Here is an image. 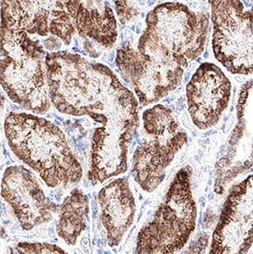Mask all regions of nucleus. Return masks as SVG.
Wrapping results in <instances>:
<instances>
[{
    "mask_svg": "<svg viewBox=\"0 0 253 254\" xmlns=\"http://www.w3.org/2000/svg\"><path fill=\"white\" fill-rule=\"evenodd\" d=\"M215 57L235 74L253 73V12L241 1H209Z\"/></svg>",
    "mask_w": 253,
    "mask_h": 254,
    "instance_id": "nucleus-8",
    "label": "nucleus"
},
{
    "mask_svg": "<svg viewBox=\"0 0 253 254\" xmlns=\"http://www.w3.org/2000/svg\"><path fill=\"white\" fill-rule=\"evenodd\" d=\"M11 254H65L56 245L45 243H19L11 250Z\"/></svg>",
    "mask_w": 253,
    "mask_h": 254,
    "instance_id": "nucleus-16",
    "label": "nucleus"
},
{
    "mask_svg": "<svg viewBox=\"0 0 253 254\" xmlns=\"http://www.w3.org/2000/svg\"><path fill=\"white\" fill-rule=\"evenodd\" d=\"M1 195L12 207L21 228L31 230L50 221L58 206L45 196L36 178L22 166L6 169L2 183Z\"/></svg>",
    "mask_w": 253,
    "mask_h": 254,
    "instance_id": "nucleus-11",
    "label": "nucleus"
},
{
    "mask_svg": "<svg viewBox=\"0 0 253 254\" xmlns=\"http://www.w3.org/2000/svg\"><path fill=\"white\" fill-rule=\"evenodd\" d=\"M44 45L46 49H48L50 51H56L61 47V42L59 41V39L56 38V37H50L45 41Z\"/></svg>",
    "mask_w": 253,
    "mask_h": 254,
    "instance_id": "nucleus-18",
    "label": "nucleus"
},
{
    "mask_svg": "<svg viewBox=\"0 0 253 254\" xmlns=\"http://www.w3.org/2000/svg\"><path fill=\"white\" fill-rule=\"evenodd\" d=\"M253 176L231 190L213 235L210 254H247L253 245Z\"/></svg>",
    "mask_w": 253,
    "mask_h": 254,
    "instance_id": "nucleus-10",
    "label": "nucleus"
},
{
    "mask_svg": "<svg viewBox=\"0 0 253 254\" xmlns=\"http://www.w3.org/2000/svg\"><path fill=\"white\" fill-rule=\"evenodd\" d=\"M116 64L143 106L158 102L182 81L187 59L178 58L143 32L137 50L129 44L117 50Z\"/></svg>",
    "mask_w": 253,
    "mask_h": 254,
    "instance_id": "nucleus-4",
    "label": "nucleus"
},
{
    "mask_svg": "<svg viewBox=\"0 0 253 254\" xmlns=\"http://www.w3.org/2000/svg\"><path fill=\"white\" fill-rule=\"evenodd\" d=\"M99 203L109 245L115 247L131 227L135 213L134 198L126 179H118L101 189Z\"/></svg>",
    "mask_w": 253,
    "mask_h": 254,
    "instance_id": "nucleus-13",
    "label": "nucleus"
},
{
    "mask_svg": "<svg viewBox=\"0 0 253 254\" xmlns=\"http://www.w3.org/2000/svg\"><path fill=\"white\" fill-rule=\"evenodd\" d=\"M231 84L214 64L203 63L186 88L188 109L193 124L200 129L214 127L228 106Z\"/></svg>",
    "mask_w": 253,
    "mask_h": 254,
    "instance_id": "nucleus-12",
    "label": "nucleus"
},
{
    "mask_svg": "<svg viewBox=\"0 0 253 254\" xmlns=\"http://www.w3.org/2000/svg\"><path fill=\"white\" fill-rule=\"evenodd\" d=\"M47 82L56 108L66 115H89L101 127L91 140L92 185L127 170V147L138 125L137 102L109 67L67 52L47 54Z\"/></svg>",
    "mask_w": 253,
    "mask_h": 254,
    "instance_id": "nucleus-1",
    "label": "nucleus"
},
{
    "mask_svg": "<svg viewBox=\"0 0 253 254\" xmlns=\"http://www.w3.org/2000/svg\"><path fill=\"white\" fill-rule=\"evenodd\" d=\"M146 140L133 154V175L136 183L148 192L155 190L165 178V170L183 147L187 135L180 127L171 110L156 105L143 115Z\"/></svg>",
    "mask_w": 253,
    "mask_h": 254,
    "instance_id": "nucleus-6",
    "label": "nucleus"
},
{
    "mask_svg": "<svg viewBox=\"0 0 253 254\" xmlns=\"http://www.w3.org/2000/svg\"><path fill=\"white\" fill-rule=\"evenodd\" d=\"M46 56L27 32L1 27V86L13 102L34 114L50 109Z\"/></svg>",
    "mask_w": 253,
    "mask_h": 254,
    "instance_id": "nucleus-3",
    "label": "nucleus"
},
{
    "mask_svg": "<svg viewBox=\"0 0 253 254\" xmlns=\"http://www.w3.org/2000/svg\"><path fill=\"white\" fill-rule=\"evenodd\" d=\"M207 29L206 13H194L182 3H165L147 14L144 32L175 57L193 60L202 54Z\"/></svg>",
    "mask_w": 253,
    "mask_h": 254,
    "instance_id": "nucleus-7",
    "label": "nucleus"
},
{
    "mask_svg": "<svg viewBox=\"0 0 253 254\" xmlns=\"http://www.w3.org/2000/svg\"><path fill=\"white\" fill-rule=\"evenodd\" d=\"M89 213V200L78 189L72 190L60 206V217L57 224L58 236L69 245H75L76 240L86 227Z\"/></svg>",
    "mask_w": 253,
    "mask_h": 254,
    "instance_id": "nucleus-15",
    "label": "nucleus"
},
{
    "mask_svg": "<svg viewBox=\"0 0 253 254\" xmlns=\"http://www.w3.org/2000/svg\"><path fill=\"white\" fill-rule=\"evenodd\" d=\"M75 20L76 32L85 39H92L110 48L117 39V25L113 9L104 1H63Z\"/></svg>",
    "mask_w": 253,
    "mask_h": 254,
    "instance_id": "nucleus-14",
    "label": "nucleus"
},
{
    "mask_svg": "<svg viewBox=\"0 0 253 254\" xmlns=\"http://www.w3.org/2000/svg\"><path fill=\"white\" fill-rule=\"evenodd\" d=\"M63 1H1V27L46 36L49 33L69 45L76 33L75 20Z\"/></svg>",
    "mask_w": 253,
    "mask_h": 254,
    "instance_id": "nucleus-9",
    "label": "nucleus"
},
{
    "mask_svg": "<svg viewBox=\"0 0 253 254\" xmlns=\"http://www.w3.org/2000/svg\"><path fill=\"white\" fill-rule=\"evenodd\" d=\"M4 130L14 154L38 172L49 187L80 181L82 168L63 132L53 123L29 114L9 113Z\"/></svg>",
    "mask_w": 253,
    "mask_h": 254,
    "instance_id": "nucleus-2",
    "label": "nucleus"
},
{
    "mask_svg": "<svg viewBox=\"0 0 253 254\" xmlns=\"http://www.w3.org/2000/svg\"><path fill=\"white\" fill-rule=\"evenodd\" d=\"M190 176V167L178 172L154 219L138 234L137 254H175L188 242L197 214Z\"/></svg>",
    "mask_w": 253,
    "mask_h": 254,
    "instance_id": "nucleus-5",
    "label": "nucleus"
},
{
    "mask_svg": "<svg viewBox=\"0 0 253 254\" xmlns=\"http://www.w3.org/2000/svg\"><path fill=\"white\" fill-rule=\"evenodd\" d=\"M115 7L123 24L138 15V10L134 7V4L132 1H115Z\"/></svg>",
    "mask_w": 253,
    "mask_h": 254,
    "instance_id": "nucleus-17",
    "label": "nucleus"
}]
</instances>
